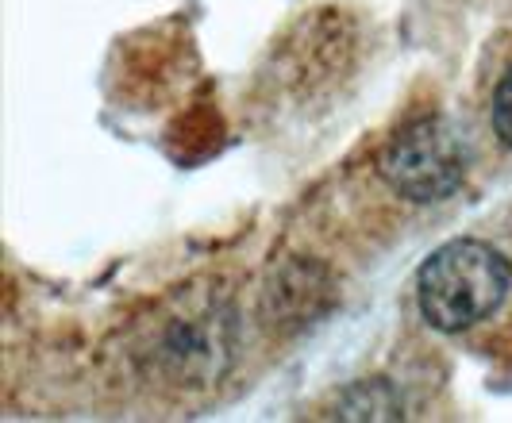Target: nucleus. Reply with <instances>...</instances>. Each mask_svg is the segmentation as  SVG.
<instances>
[{
  "instance_id": "obj_2",
  "label": "nucleus",
  "mask_w": 512,
  "mask_h": 423,
  "mask_svg": "<svg viewBox=\"0 0 512 423\" xmlns=\"http://www.w3.org/2000/svg\"><path fill=\"white\" fill-rule=\"evenodd\" d=\"M512 289V266L482 239H451L428 254L416 274V304L439 331H466L501 308Z\"/></svg>"
},
{
  "instance_id": "obj_3",
  "label": "nucleus",
  "mask_w": 512,
  "mask_h": 423,
  "mask_svg": "<svg viewBox=\"0 0 512 423\" xmlns=\"http://www.w3.org/2000/svg\"><path fill=\"white\" fill-rule=\"evenodd\" d=\"M378 170L397 197L412 204H436L459 193L466 177V150L455 127L439 116H428L409 124L385 147Z\"/></svg>"
},
{
  "instance_id": "obj_4",
  "label": "nucleus",
  "mask_w": 512,
  "mask_h": 423,
  "mask_svg": "<svg viewBox=\"0 0 512 423\" xmlns=\"http://www.w3.org/2000/svg\"><path fill=\"white\" fill-rule=\"evenodd\" d=\"M493 127H497L501 143L512 147V70L501 77V85L493 93Z\"/></svg>"
},
{
  "instance_id": "obj_1",
  "label": "nucleus",
  "mask_w": 512,
  "mask_h": 423,
  "mask_svg": "<svg viewBox=\"0 0 512 423\" xmlns=\"http://www.w3.org/2000/svg\"><path fill=\"white\" fill-rule=\"evenodd\" d=\"M235 358V308L224 293L189 285L154 308L131 335V362L158 389L205 393Z\"/></svg>"
}]
</instances>
